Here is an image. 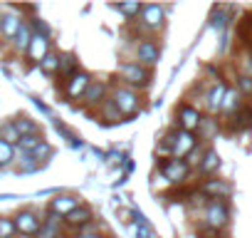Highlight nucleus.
<instances>
[{
	"label": "nucleus",
	"mask_w": 252,
	"mask_h": 238,
	"mask_svg": "<svg viewBox=\"0 0 252 238\" xmlns=\"http://www.w3.org/2000/svg\"><path fill=\"white\" fill-rule=\"evenodd\" d=\"M200 119H203V112L195 104H190V102H181L178 104V109H176V124H178V129L195 134Z\"/></svg>",
	"instance_id": "nucleus-8"
},
{
	"label": "nucleus",
	"mask_w": 252,
	"mask_h": 238,
	"mask_svg": "<svg viewBox=\"0 0 252 238\" xmlns=\"http://www.w3.org/2000/svg\"><path fill=\"white\" fill-rule=\"evenodd\" d=\"M218 132H220V122H218V117L203 114L200 124H198V132H195L198 142H210V139H215V137H218Z\"/></svg>",
	"instance_id": "nucleus-21"
},
{
	"label": "nucleus",
	"mask_w": 252,
	"mask_h": 238,
	"mask_svg": "<svg viewBox=\"0 0 252 238\" xmlns=\"http://www.w3.org/2000/svg\"><path fill=\"white\" fill-rule=\"evenodd\" d=\"M116 77H119V84H126L131 89H144L151 84V70L139 65L136 60H126L116 67Z\"/></svg>",
	"instance_id": "nucleus-2"
},
{
	"label": "nucleus",
	"mask_w": 252,
	"mask_h": 238,
	"mask_svg": "<svg viewBox=\"0 0 252 238\" xmlns=\"http://www.w3.org/2000/svg\"><path fill=\"white\" fill-rule=\"evenodd\" d=\"M230 13H232L230 5H215L210 13V28H215L218 33H225V28L230 25Z\"/></svg>",
	"instance_id": "nucleus-23"
},
{
	"label": "nucleus",
	"mask_w": 252,
	"mask_h": 238,
	"mask_svg": "<svg viewBox=\"0 0 252 238\" xmlns=\"http://www.w3.org/2000/svg\"><path fill=\"white\" fill-rule=\"evenodd\" d=\"M45 142V137L42 134H32V137H20L18 139V144H15V149L18 152H23V154H32L40 144Z\"/></svg>",
	"instance_id": "nucleus-29"
},
{
	"label": "nucleus",
	"mask_w": 252,
	"mask_h": 238,
	"mask_svg": "<svg viewBox=\"0 0 252 238\" xmlns=\"http://www.w3.org/2000/svg\"><path fill=\"white\" fill-rule=\"evenodd\" d=\"M250 57H252V52H250Z\"/></svg>",
	"instance_id": "nucleus-41"
},
{
	"label": "nucleus",
	"mask_w": 252,
	"mask_h": 238,
	"mask_svg": "<svg viewBox=\"0 0 252 238\" xmlns=\"http://www.w3.org/2000/svg\"><path fill=\"white\" fill-rule=\"evenodd\" d=\"M114 10H119L126 20H136L139 13H141V3H119V5H111Z\"/></svg>",
	"instance_id": "nucleus-30"
},
{
	"label": "nucleus",
	"mask_w": 252,
	"mask_h": 238,
	"mask_svg": "<svg viewBox=\"0 0 252 238\" xmlns=\"http://www.w3.org/2000/svg\"><path fill=\"white\" fill-rule=\"evenodd\" d=\"M245 104V99L240 97V92L235 89V87H227V92H225V97H222V107H220V114L227 119V117H232L240 107Z\"/></svg>",
	"instance_id": "nucleus-22"
},
{
	"label": "nucleus",
	"mask_w": 252,
	"mask_h": 238,
	"mask_svg": "<svg viewBox=\"0 0 252 238\" xmlns=\"http://www.w3.org/2000/svg\"><path fill=\"white\" fill-rule=\"evenodd\" d=\"M109 92H111V84H109L106 79H92L89 89H87L84 97H82V104H84L87 109H99V107L109 99Z\"/></svg>",
	"instance_id": "nucleus-11"
},
{
	"label": "nucleus",
	"mask_w": 252,
	"mask_h": 238,
	"mask_svg": "<svg viewBox=\"0 0 252 238\" xmlns=\"http://www.w3.org/2000/svg\"><path fill=\"white\" fill-rule=\"evenodd\" d=\"M60 55H62V52H55V50H52V52H47V55H45V60H42L37 67H40L47 77H55V75L60 72Z\"/></svg>",
	"instance_id": "nucleus-28"
},
{
	"label": "nucleus",
	"mask_w": 252,
	"mask_h": 238,
	"mask_svg": "<svg viewBox=\"0 0 252 238\" xmlns=\"http://www.w3.org/2000/svg\"><path fill=\"white\" fill-rule=\"evenodd\" d=\"M235 89L240 92V97L245 99H252V77H247V75H240L237 72V77H235Z\"/></svg>",
	"instance_id": "nucleus-31"
},
{
	"label": "nucleus",
	"mask_w": 252,
	"mask_h": 238,
	"mask_svg": "<svg viewBox=\"0 0 252 238\" xmlns=\"http://www.w3.org/2000/svg\"><path fill=\"white\" fill-rule=\"evenodd\" d=\"M0 139L3 142H8V144H18V139H20V134H18V129H15V124L13 122H5V124H0Z\"/></svg>",
	"instance_id": "nucleus-33"
},
{
	"label": "nucleus",
	"mask_w": 252,
	"mask_h": 238,
	"mask_svg": "<svg viewBox=\"0 0 252 238\" xmlns=\"http://www.w3.org/2000/svg\"><path fill=\"white\" fill-rule=\"evenodd\" d=\"M32 25H35V35H42V38H50V25L42 20V18H32Z\"/></svg>",
	"instance_id": "nucleus-36"
},
{
	"label": "nucleus",
	"mask_w": 252,
	"mask_h": 238,
	"mask_svg": "<svg viewBox=\"0 0 252 238\" xmlns=\"http://www.w3.org/2000/svg\"><path fill=\"white\" fill-rule=\"evenodd\" d=\"M220 154L213 149V147H205V152H203V157H200V161H198V174L203 176V179H213V176H218V171H220Z\"/></svg>",
	"instance_id": "nucleus-15"
},
{
	"label": "nucleus",
	"mask_w": 252,
	"mask_h": 238,
	"mask_svg": "<svg viewBox=\"0 0 252 238\" xmlns=\"http://www.w3.org/2000/svg\"><path fill=\"white\" fill-rule=\"evenodd\" d=\"M136 238H151V228L149 226H136Z\"/></svg>",
	"instance_id": "nucleus-38"
},
{
	"label": "nucleus",
	"mask_w": 252,
	"mask_h": 238,
	"mask_svg": "<svg viewBox=\"0 0 252 238\" xmlns=\"http://www.w3.org/2000/svg\"><path fill=\"white\" fill-rule=\"evenodd\" d=\"M13 223H15L18 236L32 238V236H37V231H40V226H42V216H40L37 211H32V208H23V211H18V213L13 216Z\"/></svg>",
	"instance_id": "nucleus-7"
},
{
	"label": "nucleus",
	"mask_w": 252,
	"mask_h": 238,
	"mask_svg": "<svg viewBox=\"0 0 252 238\" xmlns=\"http://www.w3.org/2000/svg\"><path fill=\"white\" fill-rule=\"evenodd\" d=\"M225 92H227V84H225V82H213V84L205 89V94H203V107H205V112H208L210 117L220 114Z\"/></svg>",
	"instance_id": "nucleus-13"
},
{
	"label": "nucleus",
	"mask_w": 252,
	"mask_h": 238,
	"mask_svg": "<svg viewBox=\"0 0 252 238\" xmlns=\"http://www.w3.org/2000/svg\"><path fill=\"white\" fill-rule=\"evenodd\" d=\"M92 75L89 72H84V70H77L69 79H64L62 82V89H64V94H67V99H79L82 102V97H84V92L89 89V84H92Z\"/></svg>",
	"instance_id": "nucleus-10"
},
{
	"label": "nucleus",
	"mask_w": 252,
	"mask_h": 238,
	"mask_svg": "<svg viewBox=\"0 0 252 238\" xmlns=\"http://www.w3.org/2000/svg\"><path fill=\"white\" fill-rule=\"evenodd\" d=\"M134 23L139 25L141 33H146L151 38L154 33H158L163 28V23H166V8L163 5H141V13H139V18Z\"/></svg>",
	"instance_id": "nucleus-5"
},
{
	"label": "nucleus",
	"mask_w": 252,
	"mask_h": 238,
	"mask_svg": "<svg viewBox=\"0 0 252 238\" xmlns=\"http://www.w3.org/2000/svg\"><path fill=\"white\" fill-rule=\"evenodd\" d=\"M15 161H18V149H15L13 144H8V142L0 139V171L8 169V166H13Z\"/></svg>",
	"instance_id": "nucleus-27"
},
{
	"label": "nucleus",
	"mask_w": 252,
	"mask_h": 238,
	"mask_svg": "<svg viewBox=\"0 0 252 238\" xmlns=\"http://www.w3.org/2000/svg\"><path fill=\"white\" fill-rule=\"evenodd\" d=\"M35 107H37L40 112H45V114H50V107H47L45 102H40V99H35Z\"/></svg>",
	"instance_id": "nucleus-39"
},
{
	"label": "nucleus",
	"mask_w": 252,
	"mask_h": 238,
	"mask_svg": "<svg viewBox=\"0 0 252 238\" xmlns=\"http://www.w3.org/2000/svg\"><path fill=\"white\" fill-rule=\"evenodd\" d=\"M198 191H200L203 196H208V198H225V201H227V196L232 194V184L225 181V179L213 176V179H203L200 186H198Z\"/></svg>",
	"instance_id": "nucleus-14"
},
{
	"label": "nucleus",
	"mask_w": 252,
	"mask_h": 238,
	"mask_svg": "<svg viewBox=\"0 0 252 238\" xmlns=\"http://www.w3.org/2000/svg\"><path fill=\"white\" fill-rule=\"evenodd\" d=\"M0 238H18L15 223H13V218H8V216H0Z\"/></svg>",
	"instance_id": "nucleus-35"
},
{
	"label": "nucleus",
	"mask_w": 252,
	"mask_h": 238,
	"mask_svg": "<svg viewBox=\"0 0 252 238\" xmlns=\"http://www.w3.org/2000/svg\"><path fill=\"white\" fill-rule=\"evenodd\" d=\"M227 127L232 132H247L252 127V104L245 102L232 117H227Z\"/></svg>",
	"instance_id": "nucleus-17"
},
{
	"label": "nucleus",
	"mask_w": 252,
	"mask_h": 238,
	"mask_svg": "<svg viewBox=\"0 0 252 238\" xmlns=\"http://www.w3.org/2000/svg\"><path fill=\"white\" fill-rule=\"evenodd\" d=\"M99 114H101V119H109V122H121V119H124V117H121V112L114 107V102H111V99H106V102L99 107Z\"/></svg>",
	"instance_id": "nucleus-32"
},
{
	"label": "nucleus",
	"mask_w": 252,
	"mask_h": 238,
	"mask_svg": "<svg viewBox=\"0 0 252 238\" xmlns=\"http://www.w3.org/2000/svg\"><path fill=\"white\" fill-rule=\"evenodd\" d=\"M109 99L121 112V117H134L141 109V92L126 87V84H114L109 92Z\"/></svg>",
	"instance_id": "nucleus-3"
},
{
	"label": "nucleus",
	"mask_w": 252,
	"mask_h": 238,
	"mask_svg": "<svg viewBox=\"0 0 252 238\" xmlns=\"http://www.w3.org/2000/svg\"><path fill=\"white\" fill-rule=\"evenodd\" d=\"M62 226H64L62 223V216L47 211V216L42 218V226L37 231V238H60L62 236Z\"/></svg>",
	"instance_id": "nucleus-19"
},
{
	"label": "nucleus",
	"mask_w": 252,
	"mask_h": 238,
	"mask_svg": "<svg viewBox=\"0 0 252 238\" xmlns=\"http://www.w3.org/2000/svg\"><path fill=\"white\" fill-rule=\"evenodd\" d=\"M200 221H203V228L222 233L230 226V203L225 198H210L200 213Z\"/></svg>",
	"instance_id": "nucleus-1"
},
{
	"label": "nucleus",
	"mask_w": 252,
	"mask_h": 238,
	"mask_svg": "<svg viewBox=\"0 0 252 238\" xmlns=\"http://www.w3.org/2000/svg\"><path fill=\"white\" fill-rule=\"evenodd\" d=\"M198 147V137L193 132H183L176 127L173 132V144H171V157L173 159H188V154Z\"/></svg>",
	"instance_id": "nucleus-12"
},
{
	"label": "nucleus",
	"mask_w": 252,
	"mask_h": 238,
	"mask_svg": "<svg viewBox=\"0 0 252 238\" xmlns=\"http://www.w3.org/2000/svg\"><path fill=\"white\" fill-rule=\"evenodd\" d=\"M18 159H20V171H23V174L40 171V166H42V164H40V161H37L32 154H23V152H20V157H18Z\"/></svg>",
	"instance_id": "nucleus-34"
},
{
	"label": "nucleus",
	"mask_w": 252,
	"mask_h": 238,
	"mask_svg": "<svg viewBox=\"0 0 252 238\" xmlns=\"http://www.w3.org/2000/svg\"><path fill=\"white\" fill-rule=\"evenodd\" d=\"M32 35H35V33H32V28H30L28 23H23V25H20V30H18V35H15V40L10 42V45H13V50H15L18 55H25V52H28V47H30Z\"/></svg>",
	"instance_id": "nucleus-25"
},
{
	"label": "nucleus",
	"mask_w": 252,
	"mask_h": 238,
	"mask_svg": "<svg viewBox=\"0 0 252 238\" xmlns=\"http://www.w3.org/2000/svg\"><path fill=\"white\" fill-rule=\"evenodd\" d=\"M79 203H82V201H79V196H74V194H60L57 198H52V201H50V211L64 218V216H67L69 211H74Z\"/></svg>",
	"instance_id": "nucleus-20"
},
{
	"label": "nucleus",
	"mask_w": 252,
	"mask_h": 238,
	"mask_svg": "<svg viewBox=\"0 0 252 238\" xmlns=\"http://www.w3.org/2000/svg\"><path fill=\"white\" fill-rule=\"evenodd\" d=\"M77 70H79L77 55H74V52H62V55H60V72H57V77L64 82V79H69Z\"/></svg>",
	"instance_id": "nucleus-24"
},
{
	"label": "nucleus",
	"mask_w": 252,
	"mask_h": 238,
	"mask_svg": "<svg viewBox=\"0 0 252 238\" xmlns=\"http://www.w3.org/2000/svg\"><path fill=\"white\" fill-rule=\"evenodd\" d=\"M47 52H52V42H50V38L32 35L30 47H28V52H25L28 62H30V65H40V62L45 60V55H47Z\"/></svg>",
	"instance_id": "nucleus-16"
},
{
	"label": "nucleus",
	"mask_w": 252,
	"mask_h": 238,
	"mask_svg": "<svg viewBox=\"0 0 252 238\" xmlns=\"http://www.w3.org/2000/svg\"><path fill=\"white\" fill-rule=\"evenodd\" d=\"M220 238H227V236H220Z\"/></svg>",
	"instance_id": "nucleus-40"
},
{
	"label": "nucleus",
	"mask_w": 252,
	"mask_h": 238,
	"mask_svg": "<svg viewBox=\"0 0 252 238\" xmlns=\"http://www.w3.org/2000/svg\"><path fill=\"white\" fill-rule=\"evenodd\" d=\"M134 57H136L139 65H144V67L151 70L161 60V47H158V42L154 38H139L136 45H134Z\"/></svg>",
	"instance_id": "nucleus-6"
},
{
	"label": "nucleus",
	"mask_w": 252,
	"mask_h": 238,
	"mask_svg": "<svg viewBox=\"0 0 252 238\" xmlns=\"http://www.w3.org/2000/svg\"><path fill=\"white\" fill-rule=\"evenodd\" d=\"M92 221H94V211H92V206H87V203H79L74 211H69V213L62 218L64 228H69L72 233H79V231L89 228Z\"/></svg>",
	"instance_id": "nucleus-9"
},
{
	"label": "nucleus",
	"mask_w": 252,
	"mask_h": 238,
	"mask_svg": "<svg viewBox=\"0 0 252 238\" xmlns=\"http://www.w3.org/2000/svg\"><path fill=\"white\" fill-rule=\"evenodd\" d=\"M69 238H106V236L99 233V231H94V226H89V228H84V231H79V233H72Z\"/></svg>",
	"instance_id": "nucleus-37"
},
{
	"label": "nucleus",
	"mask_w": 252,
	"mask_h": 238,
	"mask_svg": "<svg viewBox=\"0 0 252 238\" xmlns=\"http://www.w3.org/2000/svg\"><path fill=\"white\" fill-rule=\"evenodd\" d=\"M13 124H15V129H18V134H20V137H32V134H40L37 122H35V119H30L28 114H23V117L13 119Z\"/></svg>",
	"instance_id": "nucleus-26"
},
{
	"label": "nucleus",
	"mask_w": 252,
	"mask_h": 238,
	"mask_svg": "<svg viewBox=\"0 0 252 238\" xmlns=\"http://www.w3.org/2000/svg\"><path fill=\"white\" fill-rule=\"evenodd\" d=\"M23 23L25 20L20 15H15V13H3V15H0V35H3V40L5 42H13Z\"/></svg>",
	"instance_id": "nucleus-18"
},
{
	"label": "nucleus",
	"mask_w": 252,
	"mask_h": 238,
	"mask_svg": "<svg viewBox=\"0 0 252 238\" xmlns=\"http://www.w3.org/2000/svg\"><path fill=\"white\" fill-rule=\"evenodd\" d=\"M158 171L161 176L171 184V186H183L190 176V166L186 159H173V157H166L158 161Z\"/></svg>",
	"instance_id": "nucleus-4"
}]
</instances>
